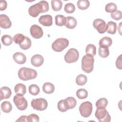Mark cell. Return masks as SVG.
Wrapping results in <instances>:
<instances>
[{"label": "cell", "instance_id": "cell-1", "mask_svg": "<svg viewBox=\"0 0 122 122\" xmlns=\"http://www.w3.org/2000/svg\"><path fill=\"white\" fill-rule=\"evenodd\" d=\"M49 10L48 2L45 0L40 1L30 6L28 9V12L30 16L32 17H37L40 13L47 12Z\"/></svg>", "mask_w": 122, "mask_h": 122}, {"label": "cell", "instance_id": "cell-2", "mask_svg": "<svg viewBox=\"0 0 122 122\" xmlns=\"http://www.w3.org/2000/svg\"><path fill=\"white\" fill-rule=\"evenodd\" d=\"M18 75L20 80L26 81L36 78L37 72L36 71L31 68L22 67L19 70Z\"/></svg>", "mask_w": 122, "mask_h": 122}, {"label": "cell", "instance_id": "cell-3", "mask_svg": "<svg viewBox=\"0 0 122 122\" xmlns=\"http://www.w3.org/2000/svg\"><path fill=\"white\" fill-rule=\"evenodd\" d=\"M94 59L93 56L91 54L84 55L81 60V69L83 71L89 73L93 69Z\"/></svg>", "mask_w": 122, "mask_h": 122}, {"label": "cell", "instance_id": "cell-4", "mask_svg": "<svg viewBox=\"0 0 122 122\" xmlns=\"http://www.w3.org/2000/svg\"><path fill=\"white\" fill-rule=\"evenodd\" d=\"M69 44V41L67 39L60 38L55 40L52 43L51 48L55 51L61 52L68 46Z\"/></svg>", "mask_w": 122, "mask_h": 122}, {"label": "cell", "instance_id": "cell-5", "mask_svg": "<svg viewBox=\"0 0 122 122\" xmlns=\"http://www.w3.org/2000/svg\"><path fill=\"white\" fill-rule=\"evenodd\" d=\"M48 102L44 98H40L32 99L31 102V106L34 110L39 111H43L46 110L48 107Z\"/></svg>", "mask_w": 122, "mask_h": 122}, {"label": "cell", "instance_id": "cell-6", "mask_svg": "<svg viewBox=\"0 0 122 122\" xmlns=\"http://www.w3.org/2000/svg\"><path fill=\"white\" fill-rule=\"evenodd\" d=\"M95 116L100 122H109L111 117L105 108H97Z\"/></svg>", "mask_w": 122, "mask_h": 122}, {"label": "cell", "instance_id": "cell-7", "mask_svg": "<svg viewBox=\"0 0 122 122\" xmlns=\"http://www.w3.org/2000/svg\"><path fill=\"white\" fill-rule=\"evenodd\" d=\"M79 110L81 116L85 118L88 117L92 113V104L89 101L83 102L80 105Z\"/></svg>", "mask_w": 122, "mask_h": 122}, {"label": "cell", "instance_id": "cell-8", "mask_svg": "<svg viewBox=\"0 0 122 122\" xmlns=\"http://www.w3.org/2000/svg\"><path fill=\"white\" fill-rule=\"evenodd\" d=\"M79 58V52L75 48L70 49L64 56L65 61L68 63L76 62Z\"/></svg>", "mask_w": 122, "mask_h": 122}, {"label": "cell", "instance_id": "cell-9", "mask_svg": "<svg viewBox=\"0 0 122 122\" xmlns=\"http://www.w3.org/2000/svg\"><path fill=\"white\" fill-rule=\"evenodd\" d=\"M13 102L18 110H25L28 107V102L23 95L20 94L15 95L13 97Z\"/></svg>", "mask_w": 122, "mask_h": 122}, {"label": "cell", "instance_id": "cell-10", "mask_svg": "<svg viewBox=\"0 0 122 122\" xmlns=\"http://www.w3.org/2000/svg\"><path fill=\"white\" fill-rule=\"evenodd\" d=\"M93 27L100 34H103L106 31L107 26L105 21L101 19H96L93 22Z\"/></svg>", "mask_w": 122, "mask_h": 122}, {"label": "cell", "instance_id": "cell-11", "mask_svg": "<svg viewBox=\"0 0 122 122\" xmlns=\"http://www.w3.org/2000/svg\"><path fill=\"white\" fill-rule=\"evenodd\" d=\"M30 33L31 36L36 39H40L43 35L42 28L37 24H33L30 27Z\"/></svg>", "mask_w": 122, "mask_h": 122}, {"label": "cell", "instance_id": "cell-12", "mask_svg": "<svg viewBox=\"0 0 122 122\" xmlns=\"http://www.w3.org/2000/svg\"><path fill=\"white\" fill-rule=\"evenodd\" d=\"M11 21L9 17L5 14L0 15V27L3 29H9L11 26Z\"/></svg>", "mask_w": 122, "mask_h": 122}, {"label": "cell", "instance_id": "cell-13", "mask_svg": "<svg viewBox=\"0 0 122 122\" xmlns=\"http://www.w3.org/2000/svg\"><path fill=\"white\" fill-rule=\"evenodd\" d=\"M39 22L43 26H51L52 24V17L49 14L42 15L39 18Z\"/></svg>", "mask_w": 122, "mask_h": 122}, {"label": "cell", "instance_id": "cell-14", "mask_svg": "<svg viewBox=\"0 0 122 122\" xmlns=\"http://www.w3.org/2000/svg\"><path fill=\"white\" fill-rule=\"evenodd\" d=\"M31 64L36 67H38L42 65L44 62V58L40 54H35L31 58Z\"/></svg>", "mask_w": 122, "mask_h": 122}, {"label": "cell", "instance_id": "cell-15", "mask_svg": "<svg viewBox=\"0 0 122 122\" xmlns=\"http://www.w3.org/2000/svg\"><path fill=\"white\" fill-rule=\"evenodd\" d=\"M14 61L19 64H22L26 61V57L24 54L20 52H17L13 55Z\"/></svg>", "mask_w": 122, "mask_h": 122}, {"label": "cell", "instance_id": "cell-16", "mask_svg": "<svg viewBox=\"0 0 122 122\" xmlns=\"http://www.w3.org/2000/svg\"><path fill=\"white\" fill-rule=\"evenodd\" d=\"M11 91L10 88L7 86H3L0 88V100L9 98L11 95Z\"/></svg>", "mask_w": 122, "mask_h": 122}, {"label": "cell", "instance_id": "cell-17", "mask_svg": "<svg viewBox=\"0 0 122 122\" xmlns=\"http://www.w3.org/2000/svg\"><path fill=\"white\" fill-rule=\"evenodd\" d=\"M64 102L68 110L74 108L77 104V101L73 97H68L66 98L64 100Z\"/></svg>", "mask_w": 122, "mask_h": 122}, {"label": "cell", "instance_id": "cell-18", "mask_svg": "<svg viewBox=\"0 0 122 122\" xmlns=\"http://www.w3.org/2000/svg\"><path fill=\"white\" fill-rule=\"evenodd\" d=\"M66 22L65 23V27L70 29H72L75 28L77 24L76 19L71 16L66 17Z\"/></svg>", "mask_w": 122, "mask_h": 122}, {"label": "cell", "instance_id": "cell-19", "mask_svg": "<svg viewBox=\"0 0 122 122\" xmlns=\"http://www.w3.org/2000/svg\"><path fill=\"white\" fill-rule=\"evenodd\" d=\"M112 39L108 36L102 38L99 42V45L101 47H109L112 44Z\"/></svg>", "mask_w": 122, "mask_h": 122}, {"label": "cell", "instance_id": "cell-20", "mask_svg": "<svg viewBox=\"0 0 122 122\" xmlns=\"http://www.w3.org/2000/svg\"><path fill=\"white\" fill-rule=\"evenodd\" d=\"M14 91L17 94L24 95L26 92V87L21 83H18L14 87Z\"/></svg>", "mask_w": 122, "mask_h": 122}, {"label": "cell", "instance_id": "cell-21", "mask_svg": "<svg viewBox=\"0 0 122 122\" xmlns=\"http://www.w3.org/2000/svg\"><path fill=\"white\" fill-rule=\"evenodd\" d=\"M42 90L43 92L46 93L51 94L54 92L55 87L54 85L51 82H45L42 86Z\"/></svg>", "mask_w": 122, "mask_h": 122}, {"label": "cell", "instance_id": "cell-22", "mask_svg": "<svg viewBox=\"0 0 122 122\" xmlns=\"http://www.w3.org/2000/svg\"><path fill=\"white\" fill-rule=\"evenodd\" d=\"M107 29L106 31L107 33L111 34H114L117 30V24L115 22L110 21L106 24Z\"/></svg>", "mask_w": 122, "mask_h": 122}, {"label": "cell", "instance_id": "cell-23", "mask_svg": "<svg viewBox=\"0 0 122 122\" xmlns=\"http://www.w3.org/2000/svg\"><path fill=\"white\" fill-rule=\"evenodd\" d=\"M66 18L62 15L59 14L56 15L55 17V24L58 26H63L65 25Z\"/></svg>", "mask_w": 122, "mask_h": 122}, {"label": "cell", "instance_id": "cell-24", "mask_svg": "<svg viewBox=\"0 0 122 122\" xmlns=\"http://www.w3.org/2000/svg\"><path fill=\"white\" fill-rule=\"evenodd\" d=\"M51 5L54 11H58L61 9L62 1L60 0H52L51 1Z\"/></svg>", "mask_w": 122, "mask_h": 122}, {"label": "cell", "instance_id": "cell-25", "mask_svg": "<svg viewBox=\"0 0 122 122\" xmlns=\"http://www.w3.org/2000/svg\"><path fill=\"white\" fill-rule=\"evenodd\" d=\"M31 45V40L28 37L25 36L24 41L19 44V46L21 49L24 50L29 49Z\"/></svg>", "mask_w": 122, "mask_h": 122}, {"label": "cell", "instance_id": "cell-26", "mask_svg": "<svg viewBox=\"0 0 122 122\" xmlns=\"http://www.w3.org/2000/svg\"><path fill=\"white\" fill-rule=\"evenodd\" d=\"M0 107L2 112L5 113H9L10 112L12 109L11 104L9 101H4L2 102Z\"/></svg>", "mask_w": 122, "mask_h": 122}, {"label": "cell", "instance_id": "cell-27", "mask_svg": "<svg viewBox=\"0 0 122 122\" xmlns=\"http://www.w3.org/2000/svg\"><path fill=\"white\" fill-rule=\"evenodd\" d=\"M87 81V77L82 74H80L78 75L75 80V82L78 85L82 86L84 85L86 83Z\"/></svg>", "mask_w": 122, "mask_h": 122}, {"label": "cell", "instance_id": "cell-28", "mask_svg": "<svg viewBox=\"0 0 122 122\" xmlns=\"http://www.w3.org/2000/svg\"><path fill=\"white\" fill-rule=\"evenodd\" d=\"M90 2L88 0H79L77 2L78 8L81 10L87 9L90 6Z\"/></svg>", "mask_w": 122, "mask_h": 122}, {"label": "cell", "instance_id": "cell-29", "mask_svg": "<svg viewBox=\"0 0 122 122\" xmlns=\"http://www.w3.org/2000/svg\"><path fill=\"white\" fill-rule=\"evenodd\" d=\"M108 103V100L105 98H101L96 101L95 105L97 108H105Z\"/></svg>", "mask_w": 122, "mask_h": 122}, {"label": "cell", "instance_id": "cell-30", "mask_svg": "<svg viewBox=\"0 0 122 122\" xmlns=\"http://www.w3.org/2000/svg\"><path fill=\"white\" fill-rule=\"evenodd\" d=\"M99 55L103 58H107L110 53L108 47H100L98 50Z\"/></svg>", "mask_w": 122, "mask_h": 122}, {"label": "cell", "instance_id": "cell-31", "mask_svg": "<svg viewBox=\"0 0 122 122\" xmlns=\"http://www.w3.org/2000/svg\"><path fill=\"white\" fill-rule=\"evenodd\" d=\"M1 41L4 45L9 46L12 44L13 42V38L10 35H4L1 37Z\"/></svg>", "mask_w": 122, "mask_h": 122}, {"label": "cell", "instance_id": "cell-32", "mask_svg": "<svg viewBox=\"0 0 122 122\" xmlns=\"http://www.w3.org/2000/svg\"><path fill=\"white\" fill-rule=\"evenodd\" d=\"M40 91V88L36 84H31L29 87V92L32 95L36 96L38 95Z\"/></svg>", "mask_w": 122, "mask_h": 122}, {"label": "cell", "instance_id": "cell-33", "mask_svg": "<svg viewBox=\"0 0 122 122\" xmlns=\"http://www.w3.org/2000/svg\"><path fill=\"white\" fill-rule=\"evenodd\" d=\"M85 52L87 54H91L94 56L96 53V48L94 45L92 44H89L86 47Z\"/></svg>", "mask_w": 122, "mask_h": 122}, {"label": "cell", "instance_id": "cell-34", "mask_svg": "<svg viewBox=\"0 0 122 122\" xmlns=\"http://www.w3.org/2000/svg\"><path fill=\"white\" fill-rule=\"evenodd\" d=\"M88 92L84 89H78L76 92V96L80 99H84L88 97Z\"/></svg>", "mask_w": 122, "mask_h": 122}, {"label": "cell", "instance_id": "cell-35", "mask_svg": "<svg viewBox=\"0 0 122 122\" xmlns=\"http://www.w3.org/2000/svg\"><path fill=\"white\" fill-rule=\"evenodd\" d=\"M117 5L115 3L111 2L106 5L105 7V10L107 12L112 13L117 10Z\"/></svg>", "mask_w": 122, "mask_h": 122}, {"label": "cell", "instance_id": "cell-36", "mask_svg": "<svg viewBox=\"0 0 122 122\" xmlns=\"http://www.w3.org/2000/svg\"><path fill=\"white\" fill-rule=\"evenodd\" d=\"M64 10L67 13H72L74 12L75 7L73 3H67L64 6Z\"/></svg>", "mask_w": 122, "mask_h": 122}, {"label": "cell", "instance_id": "cell-37", "mask_svg": "<svg viewBox=\"0 0 122 122\" xmlns=\"http://www.w3.org/2000/svg\"><path fill=\"white\" fill-rule=\"evenodd\" d=\"M25 38V36L23 34L21 33H17L14 36L13 38V40L16 44L19 45L24 41Z\"/></svg>", "mask_w": 122, "mask_h": 122}, {"label": "cell", "instance_id": "cell-38", "mask_svg": "<svg viewBox=\"0 0 122 122\" xmlns=\"http://www.w3.org/2000/svg\"><path fill=\"white\" fill-rule=\"evenodd\" d=\"M111 16L113 20H119L122 19V13L121 10H116L115 11L111 13Z\"/></svg>", "mask_w": 122, "mask_h": 122}, {"label": "cell", "instance_id": "cell-39", "mask_svg": "<svg viewBox=\"0 0 122 122\" xmlns=\"http://www.w3.org/2000/svg\"><path fill=\"white\" fill-rule=\"evenodd\" d=\"M57 107H58V109L59 110V111H60V112H66L67 110H68L65 104L64 100H60L58 102V105H57Z\"/></svg>", "mask_w": 122, "mask_h": 122}, {"label": "cell", "instance_id": "cell-40", "mask_svg": "<svg viewBox=\"0 0 122 122\" xmlns=\"http://www.w3.org/2000/svg\"><path fill=\"white\" fill-rule=\"evenodd\" d=\"M27 120L28 122H39L40 118H39V117L37 114L32 113L28 116Z\"/></svg>", "mask_w": 122, "mask_h": 122}, {"label": "cell", "instance_id": "cell-41", "mask_svg": "<svg viewBox=\"0 0 122 122\" xmlns=\"http://www.w3.org/2000/svg\"><path fill=\"white\" fill-rule=\"evenodd\" d=\"M115 64L116 67L120 70H121L122 69V54L119 55L116 61Z\"/></svg>", "mask_w": 122, "mask_h": 122}, {"label": "cell", "instance_id": "cell-42", "mask_svg": "<svg viewBox=\"0 0 122 122\" xmlns=\"http://www.w3.org/2000/svg\"><path fill=\"white\" fill-rule=\"evenodd\" d=\"M7 6V1L5 0H1L0 1V10L1 11L6 9Z\"/></svg>", "mask_w": 122, "mask_h": 122}, {"label": "cell", "instance_id": "cell-43", "mask_svg": "<svg viewBox=\"0 0 122 122\" xmlns=\"http://www.w3.org/2000/svg\"><path fill=\"white\" fill-rule=\"evenodd\" d=\"M27 118H28V116L22 115V116H21L20 117H19L18 119H17L16 121V122H28Z\"/></svg>", "mask_w": 122, "mask_h": 122}]
</instances>
